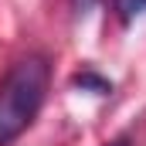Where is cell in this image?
I'll return each instance as SVG.
<instances>
[{"mask_svg":"<svg viewBox=\"0 0 146 146\" xmlns=\"http://www.w3.org/2000/svg\"><path fill=\"white\" fill-rule=\"evenodd\" d=\"M51 68L41 54L21 58L0 82V146L14 143L44 106Z\"/></svg>","mask_w":146,"mask_h":146,"instance_id":"1","label":"cell"},{"mask_svg":"<svg viewBox=\"0 0 146 146\" xmlns=\"http://www.w3.org/2000/svg\"><path fill=\"white\" fill-rule=\"evenodd\" d=\"M75 88H82V92H95V95H109L112 92V82L109 78H102V75H95L92 68H85V72H78L72 78Z\"/></svg>","mask_w":146,"mask_h":146,"instance_id":"2","label":"cell"},{"mask_svg":"<svg viewBox=\"0 0 146 146\" xmlns=\"http://www.w3.org/2000/svg\"><path fill=\"white\" fill-rule=\"evenodd\" d=\"M112 7H115L119 21H126V24L146 14V0H112Z\"/></svg>","mask_w":146,"mask_h":146,"instance_id":"3","label":"cell"},{"mask_svg":"<svg viewBox=\"0 0 146 146\" xmlns=\"http://www.w3.org/2000/svg\"><path fill=\"white\" fill-rule=\"evenodd\" d=\"M99 0H72V7H75V14H88L92 7H95Z\"/></svg>","mask_w":146,"mask_h":146,"instance_id":"4","label":"cell"},{"mask_svg":"<svg viewBox=\"0 0 146 146\" xmlns=\"http://www.w3.org/2000/svg\"><path fill=\"white\" fill-rule=\"evenodd\" d=\"M106 146H133V139H129V136H119V139H112V143H106Z\"/></svg>","mask_w":146,"mask_h":146,"instance_id":"5","label":"cell"}]
</instances>
